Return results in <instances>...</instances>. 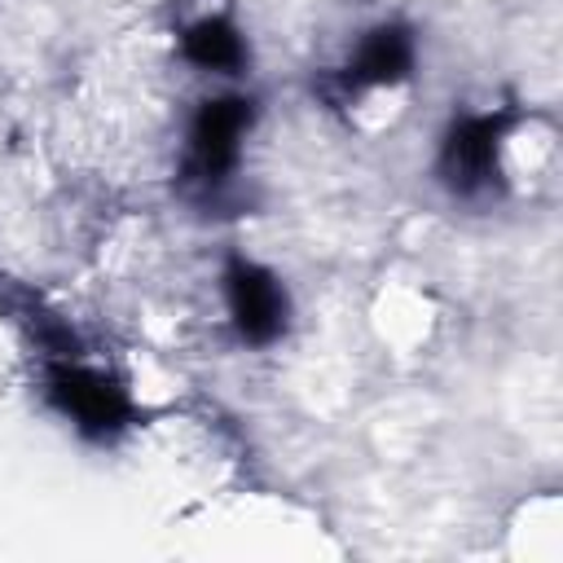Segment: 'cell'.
Returning a JSON list of instances; mask_svg holds the SVG:
<instances>
[{"label":"cell","mask_w":563,"mask_h":563,"mask_svg":"<svg viewBox=\"0 0 563 563\" xmlns=\"http://www.w3.org/2000/svg\"><path fill=\"white\" fill-rule=\"evenodd\" d=\"M413 70V35L400 22H383L374 31H365V40L356 44L352 62L343 66V88L361 92V88H383V84H400Z\"/></svg>","instance_id":"obj_5"},{"label":"cell","mask_w":563,"mask_h":563,"mask_svg":"<svg viewBox=\"0 0 563 563\" xmlns=\"http://www.w3.org/2000/svg\"><path fill=\"white\" fill-rule=\"evenodd\" d=\"M180 53L198 66V70H216V75H233L246 62V40L229 18H198L194 26H185L180 35Z\"/></svg>","instance_id":"obj_6"},{"label":"cell","mask_w":563,"mask_h":563,"mask_svg":"<svg viewBox=\"0 0 563 563\" xmlns=\"http://www.w3.org/2000/svg\"><path fill=\"white\" fill-rule=\"evenodd\" d=\"M48 396L84 435H97V440H106V435H114L132 422L128 391L114 378H106L97 369H84L75 361H57L48 369Z\"/></svg>","instance_id":"obj_3"},{"label":"cell","mask_w":563,"mask_h":563,"mask_svg":"<svg viewBox=\"0 0 563 563\" xmlns=\"http://www.w3.org/2000/svg\"><path fill=\"white\" fill-rule=\"evenodd\" d=\"M255 119V101L251 97H216L202 101V110L189 123V154H185V172L198 185H224L229 172L242 158V141L251 132Z\"/></svg>","instance_id":"obj_1"},{"label":"cell","mask_w":563,"mask_h":563,"mask_svg":"<svg viewBox=\"0 0 563 563\" xmlns=\"http://www.w3.org/2000/svg\"><path fill=\"white\" fill-rule=\"evenodd\" d=\"M224 303H229L238 339L251 343V347L277 343L286 321H290L286 286L264 264H255L246 255H229L224 260Z\"/></svg>","instance_id":"obj_2"},{"label":"cell","mask_w":563,"mask_h":563,"mask_svg":"<svg viewBox=\"0 0 563 563\" xmlns=\"http://www.w3.org/2000/svg\"><path fill=\"white\" fill-rule=\"evenodd\" d=\"M506 132L501 114H462L444 132L440 176L453 194H479L497 176V141Z\"/></svg>","instance_id":"obj_4"}]
</instances>
